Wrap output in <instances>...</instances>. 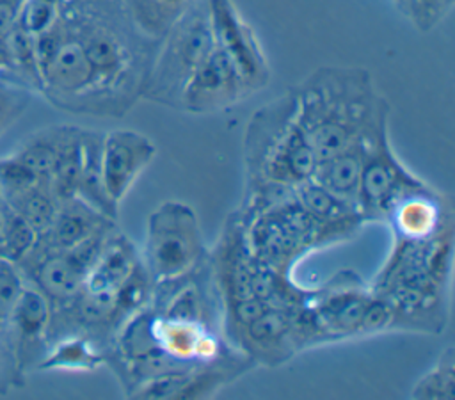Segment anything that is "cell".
Here are the masks:
<instances>
[{
    "mask_svg": "<svg viewBox=\"0 0 455 400\" xmlns=\"http://www.w3.org/2000/svg\"><path fill=\"white\" fill-rule=\"evenodd\" d=\"M91 64L96 116L123 117L140 98L156 43L133 25L124 0H60Z\"/></svg>",
    "mask_w": 455,
    "mask_h": 400,
    "instance_id": "1",
    "label": "cell"
},
{
    "mask_svg": "<svg viewBox=\"0 0 455 400\" xmlns=\"http://www.w3.org/2000/svg\"><path fill=\"white\" fill-rule=\"evenodd\" d=\"M290 89L299 123L318 160L363 144L379 124L389 121V103L366 68L320 66Z\"/></svg>",
    "mask_w": 455,
    "mask_h": 400,
    "instance_id": "2",
    "label": "cell"
},
{
    "mask_svg": "<svg viewBox=\"0 0 455 400\" xmlns=\"http://www.w3.org/2000/svg\"><path fill=\"white\" fill-rule=\"evenodd\" d=\"M243 210H258L284 199L311 180L318 156L306 137L291 89L256 108L243 132Z\"/></svg>",
    "mask_w": 455,
    "mask_h": 400,
    "instance_id": "3",
    "label": "cell"
},
{
    "mask_svg": "<svg viewBox=\"0 0 455 400\" xmlns=\"http://www.w3.org/2000/svg\"><path fill=\"white\" fill-rule=\"evenodd\" d=\"M206 0H196L156 46L142 100L180 110L185 85L213 50Z\"/></svg>",
    "mask_w": 455,
    "mask_h": 400,
    "instance_id": "4",
    "label": "cell"
},
{
    "mask_svg": "<svg viewBox=\"0 0 455 400\" xmlns=\"http://www.w3.org/2000/svg\"><path fill=\"white\" fill-rule=\"evenodd\" d=\"M251 254L272 270L291 277L295 265L325 247L320 228L299 204L295 192L259 210L238 208Z\"/></svg>",
    "mask_w": 455,
    "mask_h": 400,
    "instance_id": "5",
    "label": "cell"
},
{
    "mask_svg": "<svg viewBox=\"0 0 455 400\" xmlns=\"http://www.w3.org/2000/svg\"><path fill=\"white\" fill-rule=\"evenodd\" d=\"M208 254L192 206L167 199L149 213L140 258L153 286L194 272Z\"/></svg>",
    "mask_w": 455,
    "mask_h": 400,
    "instance_id": "6",
    "label": "cell"
},
{
    "mask_svg": "<svg viewBox=\"0 0 455 400\" xmlns=\"http://www.w3.org/2000/svg\"><path fill=\"white\" fill-rule=\"evenodd\" d=\"M425 180L409 171L389 140V121L379 124L363 142V169L357 208L364 222H384L391 204Z\"/></svg>",
    "mask_w": 455,
    "mask_h": 400,
    "instance_id": "7",
    "label": "cell"
},
{
    "mask_svg": "<svg viewBox=\"0 0 455 400\" xmlns=\"http://www.w3.org/2000/svg\"><path fill=\"white\" fill-rule=\"evenodd\" d=\"M215 46L238 71L249 96L263 91L270 78V64L263 44L233 0H206Z\"/></svg>",
    "mask_w": 455,
    "mask_h": 400,
    "instance_id": "8",
    "label": "cell"
},
{
    "mask_svg": "<svg viewBox=\"0 0 455 400\" xmlns=\"http://www.w3.org/2000/svg\"><path fill=\"white\" fill-rule=\"evenodd\" d=\"M297 309L270 306L224 338L252 359L256 366H281L300 352L295 324Z\"/></svg>",
    "mask_w": 455,
    "mask_h": 400,
    "instance_id": "9",
    "label": "cell"
},
{
    "mask_svg": "<svg viewBox=\"0 0 455 400\" xmlns=\"http://www.w3.org/2000/svg\"><path fill=\"white\" fill-rule=\"evenodd\" d=\"M156 156L155 142L132 128H117L103 133L101 174L108 199L121 206L135 181Z\"/></svg>",
    "mask_w": 455,
    "mask_h": 400,
    "instance_id": "10",
    "label": "cell"
},
{
    "mask_svg": "<svg viewBox=\"0 0 455 400\" xmlns=\"http://www.w3.org/2000/svg\"><path fill=\"white\" fill-rule=\"evenodd\" d=\"M249 92L226 53L213 46L183 89L180 110L194 116H210L235 107Z\"/></svg>",
    "mask_w": 455,
    "mask_h": 400,
    "instance_id": "11",
    "label": "cell"
},
{
    "mask_svg": "<svg viewBox=\"0 0 455 400\" xmlns=\"http://www.w3.org/2000/svg\"><path fill=\"white\" fill-rule=\"evenodd\" d=\"M384 222L389 224L393 240H427L453 224L451 201L425 181L402 194L391 204Z\"/></svg>",
    "mask_w": 455,
    "mask_h": 400,
    "instance_id": "12",
    "label": "cell"
},
{
    "mask_svg": "<svg viewBox=\"0 0 455 400\" xmlns=\"http://www.w3.org/2000/svg\"><path fill=\"white\" fill-rule=\"evenodd\" d=\"M295 199L320 228L325 247L352 238L366 224L357 206L334 196L313 178L295 188Z\"/></svg>",
    "mask_w": 455,
    "mask_h": 400,
    "instance_id": "13",
    "label": "cell"
},
{
    "mask_svg": "<svg viewBox=\"0 0 455 400\" xmlns=\"http://www.w3.org/2000/svg\"><path fill=\"white\" fill-rule=\"evenodd\" d=\"M112 224H117V220L105 217L82 199L71 197L59 203L50 229L39 240H44V249L66 251Z\"/></svg>",
    "mask_w": 455,
    "mask_h": 400,
    "instance_id": "14",
    "label": "cell"
},
{
    "mask_svg": "<svg viewBox=\"0 0 455 400\" xmlns=\"http://www.w3.org/2000/svg\"><path fill=\"white\" fill-rule=\"evenodd\" d=\"M107 361V347L84 332H69L59 338L48 354L37 363V370L92 372Z\"/></svg>",
    "mask_w": 455,
    "mask_h": 400,
    "instance_id": "15",
    "label": "cell"
},
{
    "mask_svg": "<svg viewBox=\"0 0 455 400\" xmlns=\"http://www.w3.org/2000/svg\"><path fill=\"white\" fill-rule=\"evenodd\" d=\"M101 139L103 133L84 130V142H82V167L78 176L76 197L103 213L105 217L117 220L119 206H116L103 187V174H101Z\"/></svg>",
    "mask_w": 455,
    "mask_h": 400,
    "instance_id": "16",
    "label": "cell"
},
{
    "mask_svg": "<svg viewBox=\"0 0 455 400\" xmlns=\"http://www.w3.org/2000/svg\"><path fill=\"white\" fill-rule=\"evenodd\" d=\"M361 169H363V144H357L329 158L318 160L313 180L318 181L334 196L357 206Z\"/></svg>",
    "mask_w": 455,
    "mask_h": 400,
    "instance_id": "17",
    "label": "cell"
},
{
    "mask_svg": "<svg viewBox=\"0 0 455 400\" xmlns=\"http://www.w3.org/2000/svg\"><path fill=\"white\" fill-rule=\"evenodd\" d=\"M9 324H12L20 345L36 347L43 343L44 336L50 332L52 302L37 286L25 284L11 313Z\"/></svg>",
    "mask_w": 455,
    "mask_h": 400,
    "instance_id": "18",
    "label": "cell"
},
{
    "mask_svg": "<svg viewBox=\"0 0 455 400\" xmlns=\"http://www.w3.org/2000/svg\"><path fill=\"white\" fill-rule=\"evenodd\" d=\"M128 14L139 32L153 43H160L169 28L185 14L196 0H124Z\"/></svg>",
    "mask_w": 455,
    "mask_h": 400,
    "instance_id": "19",
    "label": "cell"
},
{
    "mask_svg": "<svg viewBox=\"0 0 455 400\" xmlns=\"http://www.w3.org/2000/svg\"><path fill=\"white\" fill-rule=\"evenodd\" d=\"M5 203L34 228L37 236L50 229L59 210V201L48 183H37L12 196Z\"/></svg>",
    "mask_w": 455,
    "mask_h": 400,
    "instance_id": "20",
    "label": "cell"
},
{
    "mask_svg": "<svg viewBox=\"0 0 455 400\" xmlns=\"http://www.w3.org/2000/svg\"><path fill=\"white\" fill-rule=\"evenodd\" d=\"M64 132H66V126H53L50 130H44L37 133L30 142H27L14 156L36 176H39L48 183L59 156V148H60Z\"/></svg>",
    "mask_w": 455,
    "mask_h": 400,
    "instance_id": "21",
    "label": "cell"
},
{
    "mask_svg": "<svg viewBox=\"0 0 455 400\" xmlns=\"http://www.w3.org/2000/svg\"><path fill=\"white\" fill-rule=\"evenodd\" d=\"M418 400H451L455 396V350L448 347L441 352L435 364L425 372L411 389Z\"/></svg>",
    "mask_w": 455,
    "mask_h": 400,
    "instance_id": "22",
    "label": "cell"
},
{
    "mask_svg": "<svg viewBox=\"0 0 455 400\" xmlns=\"http://www.w3.org/2000/svg\"><path fill=\"white\" fill-rule=\"evenodd\" d=\"M37 238L39 236L34 228L11 208V215L0 240V258L11 263L23 261L32 254Z\"/></svg>",
    "mask_w": 455,
    "mask_h": 400,
    "instance_id": "23",
    "label": "cell"
},
{
    "mask_svg": "<svg viewBox=\"0 0 455 400\" xmlns=\"http://www.w3.org/2000/svg\"><path fill=\"white\" fill-rule=\"evenodd\" d=\"M60 14V0H27L18 25L34 37L46 32Z\"/></svg>",
    "mask_w": 455,
    "mask_h": 400,
    "instance_id": "24",
    "label": "cell"
},
{
    "mask_svg": "<svg viewBox=\"0 0 455 400\" xmlns=\"http://www.w3.org/2000/svg\"><path fill=\"white\" fill-rule=\"evenodd\" d=\"M455 0H411L409 20L421 30L435 28L451 11Z\"/></svg>",
    "mask_w": 455,
    "mask_h": 400,
    "instance_id": "25",
    "label": "cell"
},
{
    "mask_svg": "<svg viewBox=\"0 0 455 400\" xmlns=\"http://www.w3.org/2000/svg\"><path fill=\"white\" fill-rule=\"evenodd\" d=\"M23 288H25L23 279L20 272L14 268V265L0 258V322L9 324L11 313Z\"/></svg>",
    "mask_w": 455,
    "mask_h": 400,
    "instance_id": "26",
    "label": "cell"
},
{
    "mask_svg": "<svg viewBox=\"0 0 455 400\" xmlns=\"http://www.w3.org/2000/svg\"><path fill=\"white\" fill-rule=\"evenodd\" d=\"M27 0H0V43L14 28Z\"/></svg>",
    "mask_w": 455,
    "mask_h": 400,
    "instance_id": "27",
    "label": "cell"
},
{
    "mask_svg": "<svg viewBox=\"0 0 455 400\" xmlns=\"http://www.w3.org/2000/svg\"><path fill=\"white\" fill-rule=\"evenodd\" d=\"M25 107V98L20 92H7L0 89V132L14 119Z\"/></svg>",
    "mask_w": 455,
    "mask_h": 400,
    "instance_id": "28",
    "label": "cell"
},
{
    "mask_svg": "<svg viewBox=\"0 0 455 400\" xmlns=\"http://www.w3.org/2000/svg\"><path fill=\"white\" fill-rule=\"evenodd\" d=\"M395 2V5L405 14V16H409V7H411V0H393Z\"/></svg>",
    "mask_w": 455,
    "mask_h": 400,
    "instance_id": "29",
    "label": "cell"
},
{
    "mask_svg": "<svg viewBox=\"0 0 455 400\" xmlns=\"http://www.w3.org/2000/svg\"><path fill=\"white\" fill-rule=\"evenodd\" d=\"M4 66V59H2V53H0V68Z\"/></svg>",
    "mask_w": 455,
    "mask_h": 400,
    "instance_id": "30",
    "label": "cell"
}]
</instances>
